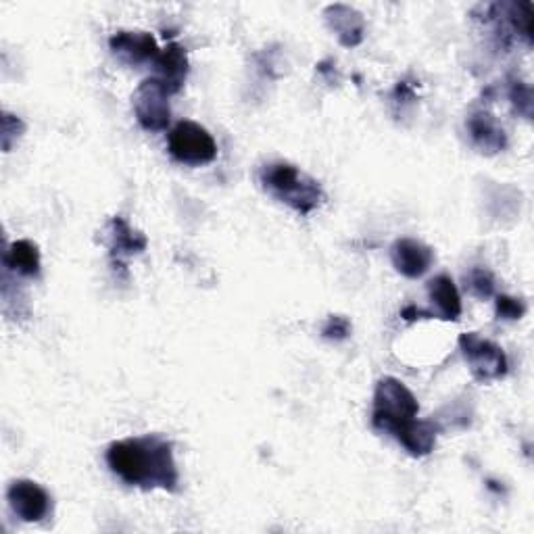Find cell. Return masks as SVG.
I'll return each mask as SVG.
<instances>
[{"label": "cell", "mask_w": 534, "mask_h": 534, "mask_svg": "<svg viewBox=\"0 0 534 534\" xmlns=\"http://www.w3.org/2000/svg\"><path fill=\"white\" fill-rule=\"evenodd\" d=\"M107 464L111 472L130 487L169 493L178 489L180 472L174 459V447L159 434L130 436V439L111 443L107 449Z\"/></svg>", "instance_id": "1"}, {"label": "cell", "mask_w": 534, "mask_h": 534, "mask_svg": "<svg viewBox=\"0 0 534 534\" xmlns=\"http://www.w3.org/2000/svg\"><path fill=\"white\" fill-rule=\"evenodd\" d=\"M418 411V399L401 380L386 376L378 382L372 426L391 434L411 457H424L436 445V428L430 422L418 420Z\"/></svg>", "instance_id": "2"}, {"label": "cell", "mask_w": 534, "mask_h": 534, "mask_svg": "<svg viewBox=\"0 0 534 534\" xmlns=\"http://www.w3.org/2000/svg\"><path fill=\"white\" fill-rule=\"evenodd\" d=\"M259 182L265 192H270L274 199L301 215H309L324 203V190L320 182L301 172L293 163L274 161L263 165Z\"/></svg>", "instance_id": "3"}, {"label": "cell", "mask_w": 534, "mask_h": 534, "mask_svg": "<svg viewBox=\"0 0 534 534\" xmlns=\"http://www.w3.org/2000/svg\"><path fill=\"white\" fill-rule=\"evenodd\" d=\"M167 149L176 161L184 165H207L217 157L213 136L197 121H180L167 136Z\"/></svg>", "instance_id": "4"}, {"label": "cell", "mask_w": 534, "mask_h": 534, "mask_svg": "<svg viewBox=\"0 0 534 534\" xmlns=\"http://www.w3.org/2000/svg\"><path fill=\"white\" fill-rule=\"evenodd\" d=\"M459 347L470 363L472 374L480 382L499 380L507 374V357L503 349L493 341H487V338L478 336L476 332H470L459 336Z\"/></svg>", "instance_id": "5"}, {"label": "cell", "mask_w": 534, "mask_h": 534, "mask_svg": "<svg viewBox=\"0 0 534 534\" xmlns=\"http://www.w3.org/2000/svg\"><path fill=\"white\" fill-rule=\"evenodd\" d=\"M169 94L167 88L157 80H144L134 94V111L138 124L149 132H163L169 126Z\"/></svg>", "instance_id": "6"}, {"label": "cell", "mask_w": 534, "mask_h": 534, "mask_svg": "<svg viewBox=\"0 0 534 534\" xmlns=\"http://www.w3.org/2000/svg\"><path fill=\"white\" fill-rule=\"evenodd\" d=\"M7 501L11 512L21 522H42L48 514H51L53 499L48 495L38 482L34 480H15L7 489Z\"/></svg>", "instance_id": "7"}, {"label": "cell", "mask_w": 534, "mask_h": 534, "mask_svg": "<svg viewBox=\"0 0 534 534\" xmlns=\"http://www.w3.org/2000/svg\"><path fill=\"white\" fill-rule=\"evenodd\" d=\"M109 46L119 61L134 67L155 63L161 53L157 40L149 32H117L109 40Z\"/></svg>", "instance_id": "8"}, {"label": "cell", "mask_w": 534, "mask_h": 534, "mask_svg": "<svg viewBox=\"0 0 534 534\" xmlns=\"http://www.w3.org/2000/svg\"><path fill=\"white\" fill-rule=\"evenodd\" d=\"M391 259L395 270L405 278H422L434 263V253L424 242L416 238H399L391 247Z\"/></svg>", "instance_id": "9"}, {"label": "cell", "mask_w": 534, "mask_h": 534, "mask_svg": "<svg viewBox=\"0 0 534 534\" xmlns=\"http://www.w3.org/2000/svg\"><path fill=\"white\" fill-rule=\"evenodd\" d=\"M466 126H468L472 142L482 153L495 155L507 147L505 130L497 124V119L489 111L472 113L466 121Z\"/></svg>", "instance_id": "10"}, {"label": "cell", "mask_w": 534, "mask_h": 534, "mask_svg": "<svg viewBox=\"0 0 534 534\" xmlns=\"http://www.w3.org/2000/svg\"><path fill=\"white\" fill-rule=\"evenodd\" d=\"M155 69L157 74L153 78H157L169 94L180 92L188 76V57L184 48L176 42L167 44L165 51H161L155 61Z\"/></svg>", "instance_id": "11"}, {"label": "cell", "mask_w": 534, "mask_h": 534, "mask_svg": "<svg viewBox=\"0 0 534 534\" xmlns=\"http://www.w3.org/2000/svg\"><path fill=\"white\" fill-rule=\"evenodd\" d=\"M326 21L343 46H357L366 34V23L359 11L349 5H330L326 9Z\"/></svg>", "instance_id": "12"}, {"label": "cell", "mask_w": 534, "mask_h": 534, "mask_svg": "<svg viewBox=\"0 0 534 534\" xmlns=\"http://www.w3.org/2000/svg\"><path fill=\"white\" fill-rule=\"evenodd\" d=\"M109 249L111 255L119 261L147 249V238H144L142 232L134 230L124 217H113L109 222Z\"/></svg>", "instance_id": "13"}, {"label": "cell", "mask_w": 534, "mask_h": 534, "mask_svg": "<svg viewBox=\"0 0 534 534\" xmlns=\"http://www.w3.org/2000/svg\"><path fill=\"white\" fill-rule=\"evenodd\" d=\"M428 297L443 320H457L461 315V297L449 276H436L428 282Z\"/></svg>", "instance_id": "14"}, {"label": "cell", "mask_w": 534, "mask_h": 534, "mask_svg": "<svg viewBox=\"0 0 534 534\" xmlns=\"http://www.w3.org/2000/svg\"><path fill=\"white\" fill-rule=\"evenodd\" d=\"M5 270L21 276L40 274V251L32 240H15L5 253Z\"/></svg>", "instance_id": "15"}, {"label": "cell", "mask_w": 534, "mask_h": 534, "mask_svg": "<svg viewBox=\"0 0 534 534\" xmlns=\"http://www.w3.org/2000/svg\"><path fill=\"white\" fill-rule=\"evenodd\" d=\"M468 286L472 293L480 299H489L495 295V278L489 270H482V267H474V270L466 276Z\"/></svg>", "instance_id": "16"}, {"label": "cell", "mask_w": 534, "mask_h": 534, "mask_svg": "<svg viewBox=\"0 0 534 534\" xmlns=\"http://www.w3.org/2000/svg\"><path fill=\"white\" fill-rule=\"evenodd\" d=\"M509 101L516 107L518 113H522L526 119L532 115V90L522 80L509 82Z\"/></svg>", "instance_id": "17"}, {"label": "cell", "mask_w": 534, "mask_h": 534, "mask_svg": "<svg viewBox=\"0 0 534 534\" xmlns=\"http://www.w3.org/2000/svg\"><path fill=\"white\" fill-rule=\"evenodd\" d=\"M526 313V305L522 299H514L501 295L497 297V318L507 320V322H516L522 320V315Z\"/></svg>", "instance_id": "18"}, {"label": "cell", "mask_w": 534, "mask_h": 534, "mask_svg": "<svg viewBox=\"0 0 534 534\" xmlns=\"http://www.w3.org/2000/svg\"><path fill=\"white\" fill-rule=\"evenodd\" d=\"M349 334H351V322L343 318V315H332L322 328V336L328 338V341H345Z\"/></svg>", "instance_id": "19"}, {"label": "cell", "mask_w": 534, "mask_h": 534, "mask_svg": "<svg viewBox=\"0 0 534 534\" xmlns=\"http://www.w3.org/2000/svg\"><path fill=\"white\" fill-rule=\"evenodd\" d=\"M23 132V121L11 113H3V149L11 151L13 140Z\"/></svg>", "instance_id": "20"}]
</instances>
